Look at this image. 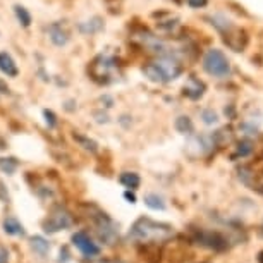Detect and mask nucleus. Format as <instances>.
I'll use <instances>...</instances> for the list:
<instances>
[{
  "label": "nucleus",
  "instance_id": "19",
  "mask_svg": "<svg viewBox=\"0 0 263 263\" xmlns=\"http://www.w3.org/2000/svg\"><path fill=\"white\" fill-rule=\"evenodd\" d=\"M201 119H203V122L208 124V126H213V124L218 122V116L212 110V108H206V110H203L201 112Z\"/></svg>",
  "mask_w": 263,
  "mask_h": 263
},
{
  "label": "nucleus",
  "instance_id": "5",
  "mask_svg": "<svg viewBox=\"0 0 263 263\" xmlns=\"http://www.w3.org/2000/svg\"><path fill=\"white\" fill-rule=\"evenodd\" d=\"M153 64H155V67L158 69V72L162 74L163 83L174 81V79H176L181 74L179 62L174 61L172 57H162V59H158V61H155Z\"/></svg>",
  "mask_w": 263,
  "mask_h": 263
},
{
  "label": "nucleus",
  "instance_id": "24",
  "mask_svg": "<svg viewBox=\"0 0 263 263\" xmlns=\"http://www.w3.org/2000/svg\"><path fill=\"white\" fill-rule=\"evenodd\" d=\"M0 263H9V251L4 246H0Z\"/></svg>",
  "mask_w": 263,
  "mask_h": 263
},
{
  "label": "nucleus",
  "instance_id": "6",
  "mask_svg": "<svg viewBox=\"0 0 263 263\" xmlns=\"http://www.w3.org/2000/svg\"><path fill=\"white\" fill-rule=\"evenodd\" d=\"M95 227H97V232L102 241H105L107 245H114V241L117 239V229H116V226H114V222L105 215V213H100V215H98Z\"/></svg>",
  "mask_w": 263,
  "mask_h": 263
},
{
  "label": "nucleus",
  "instance_id": "23",
  "mask_svg": "<svg viewBox=\"0 0 263 263\" xmlns=\"http://www.w3.org/2000/svg\"><path fill=\"white\" fill-rule=\"evenodd\" d=\"M43 116H45V121H47L48 126H50V127L55 126V116H53L52 110H45V112H43Z\"/></svg>",
  "mask_w": 263,
  "mask_h": 263
},
{
  "label": "nucleus",
  "instance_id": "16",
  "mask_svg": "<svg viewBox=\"0 0 263 263\" xmlns=\"http://www.w3.org/2000/svg\"><path fill=\"white\" fill-rule=\"evenodd\" d=\"M14 14H16L17 21L23 24L24 28H28L29 24H31V14L28 12L26 7L23 6H14Z\"/></svg>",
  "mask_w": 263,
  "mask_h": 263
},
{
  "label": "nucleus",
  "instance_id": "2",
  "mask_svg": "<svg viewBox=\"0 0 263 263\" xmlns=\"http://www.w3.org/2000/svg\"><path fill=\"white\" fill-rule=\"evenodd\" d=\"M203 69L213 78H226L231 72V64L224 52L218 48H212L203 57Z\"/></svg>",
  "mask_w": 263,
  "mask_h": 263
},
{
  "label": "nucleus",
  "instance_id": "9",
  "mask_svg": "<svg viewBox=\"0 0 263 263\" xmlns=\"http://www.w3.org/2000/svg\"><path fill=\"white\" fill-rule=\"evenodd\" d=\"M0 71H2L6 76L9 78H16L19 74V69H17V64L16 61L12 59L11 53L7 52H0Z\"/></svg>",
  "mask_w": 263,
  "mask_h": 263
},
{
  "label": "nucleus",
  "instance_id": "3",
  "mask_svg": "<svg viewBox=\"0 0 263 263\" xmlns=\"http://www.w3.org/2000/svg\"><path fill=\"white\" fill-rule=\"evenodd\" d=\"M71 226H72L71 213H69L66 208L57 206V208H53V210L50 212V215L47 217V220L43 222V231L53 234V232L64 231V229H67V227H71Z\"/></svg>",
  "mask_w": 263,
  "mask_h": 263
},
{
  "label": "nucleus",
  "instance_id": "27",
  "mask_svg": "<svg viewBox=\"0 0 263 263\" xmlns=\"http://www.w3.org/2000/svg\"><path fill=\"white\" fill-rule=\"evenodd\" d=\"M91 263H126V261H122V260H95V261H91Z\"/></svg>",
  "mask_w": 263,
  "mask_h": 263
},
{
  "label": "nucleus",
  "instance_id": "22",
  "mask_svg": "<svg viewBox=\"0 0 263 263\" xmlns=\"http://www.w3.org/2000/svg\"><path fill=\"white\" fill-rule=\"evenodd\" d=\"M206 2H208V0H186V4H187V6L193 7V9L205 7V6H206Z\"/></svg>",
  "mask_w": 263,
  "mask_h": 263
},
{
  "label": "nucleus",
  "instance_id": "21",
  "mask_svg": "<svg viewBox=\"0 0 263 263\" xmlns=\"http://www.w3.org/2000/svg\"><path fill=\"white\" fill-rule=\"evenodd\" d=\"M74 138H76V140H78L79 143H83L86 150H90V152H97V143H93L91 140H86V138H84V136H74Z\"/></svg>",
  "mask_w": 263,
  "mask_h": 263
},
{
  "label": "nucleus",
  "instance_id": "12",
  "mask_svg": "<svg viewBox=\"0 0 263 263\" xmlns=\"http://www.w3.org/2000/svg\"><path fill=\"white\" fill-rule=\"evenodd\" d=\"M4 231L11 236H24V227L21 222H17L14 217H7L4 220Z\"/></svg>",
  "mask_w": 263,
  "mask_h": 263
},
{
  "label": "nucleus",
  "instance_id": "1",
  "mask_svg": "<svg viewBox=\"0 0 263 263\" xmlns=\"http://www.w3.org/2000/svg\"><path fill=\"white\" fill-rule=\"evenodd\" d=\"M174 236V227L165 224V222H157L148 217H141L133 224L129 231V237L140 242H162L171 239Z\"/></svg>",
  "mask_w": 263,
  "mask_h": 263
},
{
  "label": "nucleus",
  "instance_id": "11",
  "mask_svg": "<svg viewBox=\"0 0 263 263\" xmlns=\"http://www.w3.org/2000/svg\"><path fill=\"white\" fill-rule=\"evenodd\" d=\"M103 28V23L100 17H91L84 23H79V31L84 33V34H93V33H98L100 29Z\"/></svg>",
  "mask_w": 263,
  "mask_h": 263
},
{
  "label": "nucleus",
  "instance_id": "10",
  "mask_svg": "<svg viewBox=\"0 0 263 263\" xmlns=\"http://www.w3.org/2000/svg\"><path fill=\"white\" fill-rule=\"evenodd\" d=\"M203 91H205V84H203L200 79H196V78L187 79V83L184 86V95L187 98H191V100H198V98L203 95Z\"/></svg>",
  "mask_w": 263,
  "mask_h": 263
},
{
  "label": "nucleus",
  "instance_id": "18",
  "mask_svg": "<svg viewBox=\"0 0 263 263\" xmlns=\"http://www.w3.org/2000/svg\"><path fill=\"white\" fill-rule=\"evenodd\" d=\"M17 168L16 158H0V171L6 174H12Z\"/></svg>",
  "mask_w": 263,
  "mask_h": 263
},
{
  "label": "nucleus",
  "instance_id": "20",
  "mask_svg": "<svg viewBox=\"0 0 263 263\" xmlns=\"http://www.w3.org/2000/svg\"><path fill=\"white\" fill-rule=\"evenodd\" d=\"M248 153H251V143L250 141H242V143H239V148H237L234 157H246Z\"/></svg>",
  "mask_w": 263,
  "mask_h": 263
},
{
  "label": "nucleus",
  "instance_id": "4",
  "mask_svg": "<svg viewBox=\"0 0 263 263\" xmlns=\"http://www.w3.org/2000/svg\"><path fill=\"white\" fill-rule=\"evenodd\" d=\"M72 245L78 248L86 258H95L100 255V246L91 239V236L88 232L79 231L72 236Z\"/></svg>",
  "mask_w": 263,
  "mask_h": 263
},
{
  "label": "nucleus",
  "instance_id": "25",
  "mask_svg": "<svg viewBox=\"0 0 263 263\" xmlns=\"http://www.w3.org/2000/svg\"><path fill=\"white\" fill-rule=\"evenodd\" d=\"M0 93H2V95H7L9 93V86L2 81V79H0Z\"/></svg>",
  "mask_w": 263,
  "mask_h": 263
},
{
  "label": "nucleus",
  "instance_id": "7",
  "mask_svg": "<svg viewBox=\"0 0 263 263\" xmlns=\"http://www.w3.org/2000/svg\"><path fill=\"white\" fill-rule=\"evenodd\" d=\"M114 69H116V61L108 55L98 57L95 64H93V74H95L97 78H103V76L107 78Z\"/></svg>",
  "mask_w": 263,
  "mask_h": 263
},
{
  "label": "nucleus",
  "instance_id": "28",
  "mask_svg": "<svg viewBox=\"0 0 263 263\" xmlns=\"http://www.w3.org/2000/svg\"><path fill=\"white\" fill-rule=\"evenodd\" d=\"M258 263H263V251L258 253Z\"/></svg>",
  "mask_w": 263,
  "mask_h": 263
},
{
  "label": "nucleus",
  "instance_id": "14",
  "mask_svg": "<svg viewBox=\"0 0 263 263\" xmlns=\"http://www.w3.org/2000/svg\"><path fill=\"white\" fill-rule=\"evenodd\" d=\"M31 248L38 253L40 256H43V255H47L48 250H50V245H48L42 236H34L31 239Z\"/></svg>",
  "mask_w": 263,
  "mask_h": 263
},
{
  "label": "nucleus",
  "instance_id": "17",
  "mask_svg": "<svg viewBox=\"0 0 263 263\" xmlns=\"http://www.w3.org/2000/svg\"><path fill=\"white\" fill-rule=\"evenodd\" d=\"M176 129H177L179 133H191V131H193V122H191V119L187 117V116L177 117V121H176Z\"/></svg>",
  "mask_w": 263,
  "mask_h": 263
},
{
  "label": "nucleus",
  "instance_id": "15",
  "mask_svg": "<svg viewBox=\"0 0 263 263\" xmlns=\"http://www.w3.org/2000/svg\"><path fill=\"white\" fill-rule=\"evenodd\" d=\"M145 205L148 208H152V210H165V201H163V198L158 195H146Z\"/></svg>",
  "mask_w": 263,
  "mask_h": 263
},
{
  "label": "nucleus",
  "instance_id": "8",
  "mask_svg": "<svg viewBox=\"0 0 263 263\" xmlns=\"http://www.w3.org/2000/svg\"><path fill=\"white\" fill-rule=\"evenodd\" d=\"M48 38H50V42L55 47H66L67 42H69V36H67L66 29H64L61 24H57V23H53L52 26L48 28Z\"/></svg>",
  "mask_w": 263,
  "mask_h": 263
},
{
  "label": "nucleus",
  "instance_id": "26",
  "mask_svg": "<svg viewBox=\"0 0 263 263\" xmlns=\"http://www.w3.org/2000/svg\"><path fill=\"white\" fill-rule=\"evenodd\" d=\"M124 196H126V200H129V203H136V196L133 195V193L126 191V193H124Z\"/></svg>",
  "mask_w": 263,
  "mask_h": 263
},
{
  "label": "nucleus",
  "instance_id": "13",
  "mask_svg": "<svg viewBox=\"0 0 263 263\" xmlns=\"http://www.w3.org/2000/svg\"><path fill=\"white\" fill-rule=\"evenodd\" d=\"M119 182H121L124 187H127V190H136V187L140 186L141 179L136 172H124L121 174V177H119Z\"/></svg>",
  "mask_w": 263,
  "mask_h": 263
}]
</instances>
